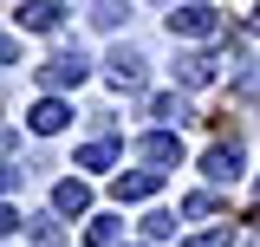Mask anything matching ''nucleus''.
I'll return each mask as SVG.
<instances>
[{
	"instance_id": "nucleus-1",
	"label": "nucleus",
	"mask_w": 260,
	"mask_h": 247,
	"mask_svg": "<svg viewBox=\"0 0 260 247\" xmlns=\"http://www.w3.org/2000/svg\"><path fill=\"white\" fill-rule=\"evenodd\" d=\"M169 33H176V39H215V33H221V13H215L208 0H189V7L169 13Z\"/></svg>"
},
{
	"instance_id": "nucleus-2",
	"label": "nucleus",
	"mask_w": 260,
	"mask_h": 247,
	"mask_svg": "<svg viewBox=\"0 0 260 247\" xmlns=\"http://www.w3.org/2000/svg\"><path fill=\"white\" fill-rule=\"evenodd\" d=\"M78 78H85V52H78V46H65V52H52V59L39 65V85H46V91H72Z\"/></svg>"
},
{
	"instance_id": "nucleus-3",
	"label": "nucleus",
	"mask_w": 260,
	"mask_h": 247,
	"mask_svg": "<svg viewBox=\"0 0 260 247\" xmlns=\"http://www.w3.org/2000/svg\"><path fill=\"white\" fill-rule=\"evenodd\" d=\"M241 169H247V156H241V143H215V150L202 156V176H208V182H234Z\"/></svg>"
},
{
	"instance_id": "nucleus-4",
	"label": "nucleus",
	"mask_w": 260,
	"mask_h": 247,
	"mask_svg": "<svg viewBox=\"0 0 260 247\" xmlns=\"http://www.w3.org/2000/svg\"><path fill=\"white\" fill-rule=\"evenodd\" d=\"M104 72H111V85H117V91H137V85H143V52L117 46V52L104 59Z\"/></svg>"
},
{
	"instance_id": "nucleus-5",
	"label": "nucleus",
	"mask_w": 260,
	"mask_h": 247,
	"mask_svg": "<svg viewBox=\"0 0 260 247\" xmlns=\"http://www.w3.org/2000/svg\"><path fill=\"white\" fill-rule=\"evenodd\" d=\"M59 20H65L59 0H26V7H20V26L26 33H59Z\"/></svg>"
},
{
	"instance_id": "nucleus-6",
	"label": "nucleus",
	"mask_w": 260,
	"mask_h": 247,
	"mask_svg": "<svg viewBox=\"0 0 260 247\" xmlns=\"http://www.w3.org/2000/svg\"><path fill=\"white\" fill-rule=\"evenodd\" d=\"M208 78H215V59H208V52H176V85H208Z\"/></svg>"
},
{
	"instance_id": "nucleus-7",
	"label": "nucleus",
	"mask_w": 260,
	"mask_h": 247,
	"mask_svg": "<svg viewBox=\"0 0 260 247\" xmlns=\"http://www.w3.org/2000/svg\"><path fill=\"white\" fill-rule=\"evenodd\" d=\"M137 150H143V163H156V169H162V163H176V156H182V143H176V130L162 123V130H150Z\"/></svg>"
},
{
	"instance_id": "nucleus-8",
	"label": "nucleus",
	"mask_w": 260,
	"mask_h": 247,
	"mask_svg": "<svg viewBox=\"0 0 260 247\" xmlns=\"http://www.w3.org/2000/svg\"><path fill=\"white\" fill-rule=\"evenodd\" d=\"M52 208H59V215H85V208H91V189L78 182V176H65V182L52 189Z\"/></svg>"
},
{
	"instance_id": "nucleus-9",
	"label": "nucleus",
	"mask_w": 260,
	"mask_h": 247,
	"mask_svg": "<svg viewBox=\"0 0 260 247\" xmlns=\"http://www.w3.org/2000/svg\"><path fill=\"white\" fill-rule=\"evenodd\" d=\"M32 130H39V137H52V130H65V123H72V111H65L59 98H39V104H32Z\"/></svg>"
},
{
	"instance_id": "nucleus-10",
	"label": "nucleus",
	"mask_w": 260,
	"mask_h": 247,
	"mask_svg": "<svg viewBox=\"0 0 260 247\" xmlns=\"http://www.w3.org/2000/svg\"><path fill=\"white\" fill-rule=\"evenodd\" d=\"M162 182V169H137V176H117V202H150Z\"/></svg>"
},
{
	"instance_id": "nucleus-11",
	"label": "nucleus",
	"mask_w": 260,
	"mask_h": 247,
	"mask_svg": "<svg viewBox=\"0 0 260 247\" xmlns=\"http://www.w3.org/2000/svg\"><path fill=\"white\" fill-rule=\"evenodd\" d=\"M150 117L169 123V130H182V123H189V104H182L176 91H162V98H150Z\"/></svg>"
},
{
	"instance_id": "nucleus-12",
	"label": "nucleus",
	"mask_w": 260,
	"mask_h": 247,
	"mask_svg": "<svg viewBox=\"0 0 260 247\" xmlns=\"http://www.w3.org/2000/svg\"><path fill=\"white\" fill-rule=\"evenodd\" d=\"M111 163H117V143H111V137H91V143L78 150V169H111Z\"/></svg>"
},
{
	"instance_id": "nucleus-13",
	"label": "nucleus",
	"mask_w": 260,
	"mask_h": 247,
	"mask_svg": "<svg viewBox=\"0 0 260 247\" xmlns=\"http://www.w3.org/2000/svg\"><path fill=\"white\" fill-rule=\"evenodd\" d=\"M117 234H124V221H117V215H98L91 228H85V241H91V247H117Z\"/></svg>"
},
{
	"instance_id": "nucleus-14",
	"label": "nucleus",
	"mask_w": 260,
	"mask_h": 247,
	"mask_svg": "<svg viewBox=\"0 0 260 247\" xmlns=\"http://www.w3.org/2000/svg\"><path fill=\"white\" fill-rule=\"evenodd\" d=\"M215 215H221V202H215L208 189H202V195H189V202H182V221H215Z\"/></svg>"
},
{
	"instance_id": "nucleus-15",
	"label": "nucleus",
	"mask_w": 260,
	"mask_h": 247,
	"mask_svg": "<svg viewBox=\"0 0 260 247\" xmlns=\"http://www.w3.org/2000/svg\"><path fill=\"white\" fill-rule=\"evenodd\" d=\"M124 13H130L124 0H91V26H104V33L117 26V20H124Z\"/></svg>"
},
{
	"instance_id": "nucleus-16",
	"label": "nucleus",
	"mask_w": 260,
	"mask_h": 247,
	"mask_svg": "<svg viewBox=\"0 0 260 247\" xmlns=\"http://www.w3.org/2000/svg\"><path fill=\"white\" fill-rule=\"evenodd\" d=\"M59 241H65V228H59L52 215H39V221H32V247H59Z\"/></svg>"
},
{
	"instance_id": "nucleus-17",
	"label": "nucleus",
	"mask_w": 260,
	"mask_h": 247,
	"mask_svg": "<svg viewBox=\"0 0 260 247\" xmlns=\"http://www.w3.org/2000/svg\"><path fill=\"white\" fill-rule=\"evenodd\" d=\"M143 234L162 241V234H176V215H143Z\"/></svg>"
},
{
	"instance_id": "nucleus-18",
	"label": "nucleus",
	"mask_w": 260,
	"mask_h": 247,
	"mask_svg": "<svg viewBox=\"0 0 260 247\" xmlns=\"http://www.w3.org/2000/svg\"><path fill=\"white\" fill-rule=\"evenodd\" d=\"M228 241H234L228 228H208V234H189V241H182V247H228Z\"/></svg>"
},
{
	"instance_id": "nucleus-19",
	"label": "nucleus",
	"mask_w": 260,
	"mask_h": 247,
	"mask_svg": "<svg viewBox=\"0 0 260 247\" xmlns=\"http://www.w3.org/2000/svg\"><path fill=\"white\" fill-rule=\"evenodd\" d=\"M247 26H254V33H260V7H254V13H247Z\"/></svg>"
},
{
	"instance_id": "nucleus-20",
	"label": "nucleus",
	"mask_w": 260,
	"mask_h": 247,
	"mask_svg": "<svg viewBox=\"0 0 260 247\" xmlns=\"http://www.w3.org/2000/svg\"><path fill=\"white\" fill-rule=\"evenodd\" d=\"M247 247H260V228H254V234H247Z\"/></svg>"
}]
</instances>
